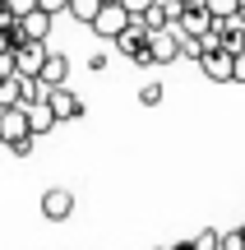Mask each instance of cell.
Instances as JSON below:
<instances>
[{
	"mask_svg": "<svg viewBox=\"0 0 245 250\" xmlns=\"http://www.w3.org/2000/svg\"><path fill=\"white\" fill-rule=\"evenodd\" d=\"M116 51L130 56L134 65H153V56H148V28L139 23V19H130V23L116 33Z\"/></svg>",
	"mask_w": 245,
	"mask_h": 250,
	"instance_id": "cell-1",
	"label": "cell"
},
{
	"mask_svg": "<svg viewBox=\"0 0 245 250\" xmlns=\"http://www.w3.org/2000/svg\"><path fill=\"white\" fill-rule=\"evenodd\" d=\"M130 23V14H125V9H120V0H102V5H97V14H93V33H97L102 37V42H116V33H120V28H125Z\"/></svg>",
	"mask_w": 245,
	"mask_h": 250,
	"instance_id": "cell-2",
	"label": "cell"
},
{
	"mask_svg": "<svg viewBox=\"0 0 245 250\" xmlns=\"http://www.w3.org/2000/svg\"><path fill=\"white\" fill-rule=\"evenodd\" d=\"M148 56H153V65H171L181 61V37H176V28H157V33H148Z\"/></svg>",
	"mask_w": 245,
	"mask_h": 250,
	"instance_id": "cell-3",
	"label": "cell"
},
{
	"mask_svg": "<svg viewBox=\"0 0 245 250\" xmlns=\"http://www.w3.org/2000/svg\"><path fill=\"white\" fill-rule=\"evenodd\" d=\"M46 107H51L56 125H60V121H79V116H83V102L70 93V83H60V88H46Z\"/></svg>",
	"mask_w": 245,
	"mask_h": 250,
	"instance_id": "cell-4",
	"label": "cell"
},
{
	"mask_svg": "<svg viewBox=\"0 0 245 250\" xmlns=\"http://www.w3.org/2000/svg\"><path fill=\"white\" fill-rule=\"evenodd\" d=\"M70 213H74V190L51 186V190L42 195V218H46V223H65Z\"/></svg>",
	"mask_w": 245,
	"mask_h": 250,
	"instance_id": "cell-5",
	"label": "cell"
},
{
	"mask_svg": "<svg viewBox=\"0 0 245 250\" xmlns=\"http://www.w3.org/2000/svg\"><path fill=\"white\" fill-rule=\"evenodd\" d=\"M9 56H14V74L37 79V70H42V56H46V42H19Z\"/></svg>",
	"mask_w": 245,
	"mask_h": 250,
	"instance_id": "cell-6",
	"label": "cell"
},
{
	"mask_svg": "<svg viewBox=\"0 0 245 250\" xmlns=\"http://www.w3.org/2000/svg\"><path fill=\"white\" fill-rule=\"evenodd\" d=\"M14 23H19V33H23L28 42H46V37H51V14H42L37 5H33V9H23Z\"/></svg>",
	"mask_w": 245,
	"mask_h": 250,
	"instance_id": "cell-7",
	"label": "cell"
},
{
	"mask_svg": "<svg viewBox=\"0 0 245 250\" xmlns=\"http://www.w3.org/2000/svg\"><path fill=\"white\" fill-rule=\"evenodd\" d=\"M37 79H42L46 88H60V83H70V56L46 51V56H42V70H37Z\"/></svg>",
	"mask_w": 245,
	"mask_h": 250,
	"instance_id": "cell-8",
	"label": "cell"
},
{
	"mask_svg": "<svg viewBox=\"0 0 245 250\" xmlns=\"http://www.w3.org/2000/svg\"><path fill=\"white\" fill-rule=\"evenodd\" d=\"M199 70L208 74L213 83H231V51H222V46L204 51V56H199Z\"/></svg>",
	"mask_w": 245,
	"mask_h": 250,
	"instance_id": "cell-9",
	"label": "cell"
},
{
	"mask_svg": "<svg viewBox=\"0 0 245 250\" xmlns=\"http://www.w3.org/2000/svg\"><path fill=\"white\" fill-rule=\"evenodd\" d=\"M23 134H33L28 130V111L23 107H0V144L23 139Z\"/></svg>",
	"mask_w": 245,
	"mask_h": 250,
	"instance_id": "cell-10",
	"label": "cell"
},
{
	"mask_svg": "<svg viewBox=\"0 0 245 250\" xmlns=\"http://www.w3.org/2000/svg\"><path fill=\"white\" fill-rule=\"evenodd\" d=\"M23 111H28V130H33V134L56 130V116H51V107H46V102H33V107H23Z\"/></svg>",
	"mask_w": 245,
	"mask_h": 250,
	"instance_id": "cell-11",
	"label": "cell"
},
{
	"mask_svg": "<svg viewBox=\"0 0 245 250\" xmlns=\"http://www.w3.org/2000/svg\"><path fill=\"white\" fill-rule=\"evenodd\" d=\"M23 102V74H5L0 79V107H19Z\"/></svg>",
	"mask_w": 245,
	"mask_h": 250,
	"instance_id": "cell-12",
	"label": "cell"
},
{
	"mask_svg": "<svg viewBox=\"0 0 245 250\" xmlns=\"http://www.w3.org/2000/svg\"><path fill=\"white\" fill-rule=\"evenodd\" d=\"M97 5H102V0H70V5H65V14H70L74 23H93Z\"/></svg>",
	"mask_w": 245,
	"mask_h": 250,
	"instance_id": "cell-13",
	"label": "cell"
},
{
	"mask_svg": "<svg viewBox=\"0 0 245 250\" xmlns=\"http://www.w3.org/2000/svg\"><path fill=\"white\" fill-rule=\"evenodd\" d=\"M204 9H208L213 19H236V9H241V0H204Z\"/></svg>",
	"mask_w": 245,
	"mask_h": 250,
	"instance_id": "cell-14",
	"label": "cell"
},
{
	"mask_svg": "<svg viewBox=\"0 0 245 250\" xmlns=\"http://www.w3.org/2000/svg\"><path fill=\"white\" fill-rule=\"evenodd\" d=\"M218 236H222V232L204 227V232H194V241H190V246H194V250H218Z\"/></svg>",
	"mask_w": 245,
	"mask_h": 250,
	"instance_id": "cell-15",
	"label": "cell"
},
{
	"mask_svg": "<svg viewBox=\"0 0 245 250\" xmlns=\"http://www.w3.org/2000/svg\"><path fill=\"white\" fill-rule=\"evenodd\" d=\"M176 37H181V33H176ZM181 56H185V61H199V56H204V42H199V37H181Z\"/></svg>",
	"mask_w": 245,
	"mask_h": 250,
	"instance_id": "cell-16",
	"label": "cell"
},
{
	"mask_svg": "<svg viewBox=\"0 0 245 250\" xmlns=\"http://www.w3.org/2000/svg\"><path fill=\"white\" fill-rule=\"evenodd\" d=\"M33 144H37V134H23V139H9L5 148L14 153V158H28V153H33Z\"/></svg>",
	"mask_w": 245,
	"mask_h": 250,
	"instance_id": "cell-17",
	"label": "cell"
},
{
	"mask_svg": "<svg viewBox=\"0 0 245 250\" xmlns=\"http://www.w3.org/2000/svg\"><path fill=\"white\" fill-rule=\"evenodd\" d=\"M139 102H144V107H157V102H162V83H144V88H139Z\"/></svg>",
	"mask_w": 245,
	"mask_h": 250,
	"instance_id": "cell-18",
	"label": "cell"
},
{
	"mask_svg": "<svg viewBox=\"0 0 245 250\" xmlns=\"http://www.w3.org/2000/svg\"><path fill=\"white\" fill-rule=\"evenodd\" d=\"M33 5L42 9V14H51V19H56V14H65V5H70V0H33Z\"/></svg>",
	"mask_w": 245,
	"mask_h": 250,
	"instance_id": "cell-19",
	"label": "cell"
},
{
	"mask_svg": "<svg viewBox=\"0 0 245 250\" xmlns=\"http://www.w3.org/2000/svg\"><path fill=\"white\" fill-rule=\"evenodd\" d=\"M231 83H245V51L231 56Z\"/></svg>",
	"mask_w": 245,
	"mask_h": 250,
	"instance_id": "cell-20",
	"label": "cell"
},
{
	"mask_svg": "<svg viewBox=\"0 0 245 250\" xmlns=\"http://www.w3.org/2000/svg\"><path fill=\"white\" fill-rule=\"evenodd\" d=\"M148 5H153V0H120V9H125L130 19H139V14H144Z\"/></svg>",
	"mask_w": 245,
	"mask_h": 250,
	"instance_id": "cell-21",
	"label": "cell"
},
{
	"mask_svg": "<svg viewBox=\"0 0 245 250\" xmlns=\"http://www.w3.org/2000/svg\"><path fill=\"white\" fill-rule=\"evenodd\" d=\"M14 19H19V14H14V9H9V0H0V28H9V23H14Z\"/></svg>",
	"mask_w": 245,
	"mask_h": 250,
	"instance_id": "cell-22",
	"label": "cell"
},
{
	"mask_svg": "<svg viewBox=\"0 0 245 250\" xmlns=\"http://www.w3.org/2000/svg\"><path fill=\"white\" fill-rule=\"evenodd\" d=\"M5 74H14V56H9V51H0V79H5Z\"/></svg>",
	"mask_w": 245,
	"mask_h": 250,
	"instance_id": "cell-23",
	"label": "cell"
},
{
	"mask_svg": "<svg viewBox=\"0 0 245 250\" xmlns=\"http://www.w3.org/2000/svg\"><path fill=\"white\" fill-rule=\"evenodd\" d=\"M9 9H14V14H23V9H33V0H9Z\"/></svg>",
	"mask_w": 245,
	"mask_h": 250,
	"instance_id": "cell-24",
	"label": "cell"
},
{
	"mask_svg": "<svg viewBox=\"0 0 245 250\" xmlns=\"http://www.w3.org/2000/svg\"><path fill=\"white\" fill-rule=\"evenodd\" d=\"M0 51H9V42H5V28H0Z\"/></svg>",
	"mask_w": 245,
	"mask_h": 250,
	"instance_id": "cell-25",
	"label": "cell"
},
{
	"mask_svg": "<svg viewBox=\"0 0 245 250\" xmlns=\"http://www.w3.org/2000/svg\"><path fill=\"white\" fill-rule=\"evenodd\" d=\"M171 250H194V246H190V241H181V246H171Z\"/></svg>",
	"mask_w": 245,
	"mask_h": 250,
	"instance_id": "cell-26",
	"label": "cell"
},
{
	"mask_svg": "<svg viewBox=\"0 0 245 250\" xmlns=\"http://www.w3.org/2000/svg\"><path fill=\"white\" fill-rule=\"evenodd\" d=\"M236 232H241V236H245V223H241V227H236Z\"/></svg>",
	"mask_w": 245,
	"mask_h": 250,
	"instance_id": "cell-27",
	"label": "cell"
}]
</instances>
